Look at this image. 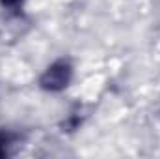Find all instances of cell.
Masks as SVG:
<instances>
[{"label":"cell","instance_id":"6da1fadb","mask_svg":"<svg viewBox=\"0 0 160 159\" xmlns=\"http://www.w3.org/2000/svg\"><path fill=\"white\" fill-rule=\"evenodd\" d=\"M69 66L65 62H58L56 66L48 68V71L45 73V77L41 79V84L45 88H50V90H60L67 84L69 80Z\"/></svg>","mask_w":160,"mask_h":159},{"label":"cell","instance_id":"7a4b0ae2","mask_svg":"<svg viewBox=\"0 0 160 159\" xmlns=\"http://www.w3.org/2000/svg\"><path fill=\"white\" fill-rule=\"evenodd\" d=\"M4 2H8V4H15V2H19V0H4Z\"/></svg>","mask_w":160,"mask_h":159}]
</instances>
